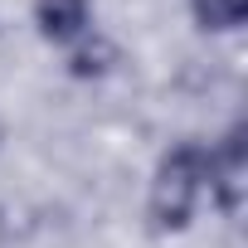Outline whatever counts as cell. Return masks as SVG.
Here are the masks:
<instances>
[{"label": "cell", "mask_w": 248, "mask_h": 248, "mask_svg": "<svg viewBox=\"0 0 248 248\" xmlns=\"http://www.w3.org/2000/svg\"><path fill=\"white\" fill-rule=\"evenodd\" d=\"M112 63H117V44H107V39H93V44L73 49V59H68V73H73V78H102V73H112Z\"/></svg>", "instance_id": "4"}, {"label": "cell", "mask_w": 248, "mask_h": 248, "mask_svg": "<svg viewBox=\"0 0 248 248\" xmlns=\"http://www.w3.org/2000/svg\"><path fill=\"white\" fill-rule=\"evenodd\" d=\"M204 185H209V151L195 146V141L170 146V151L161 156V166H156L151 200H146L151 229H156V233H180V229L195 219V200H200Z\"/></svg>", "instance_id": "1"}, {"label": "cell", "mask_w": 248, "mask_h": 248, "mask_svg": "<svg viewBox=\"0 0 248 248\" xmlns=\"http://www.w3.org/2000/svg\"><path fill=\"white\" fill-rule=\"evenodd\" d=\"M88 20H93L88 0H34V25L49 44H68L88 34Z\"/></svg>", "instance_id": "2"}, {"label": "cell", "mask_w": 248, "mask_h": 248, "mask_svg": "<svg viewBox=\"0 0 248 248\" xmlns=\"http://www.w3.org/2000/svg\"><path fill=\"white\" fill-rule=\"evenodd\" d=\"M190 5H195L200 30H214V34L238 30V25L248 20V0H190Z\"/></svg>", "instance_id": "3"}]
</instances>
